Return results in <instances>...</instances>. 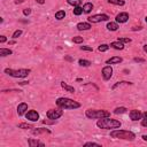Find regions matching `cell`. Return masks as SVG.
I'll return each instance as SVG.
<instances>
[{
    "label": "cell",
    "instance_id": "43",
    "mask_svg": "<svg viewBox=\"0 0 147 147\" xmlns=\"http://www.w3.org/2000/svg\"><path fill=\"white\" fill-rule=\"evenodd\" d=\"M24 0H16L15 1V3H21V2H23Z\"/></svg>",
    "mask_w": 147,
    "mask_h": 147
},
{
    "label": "cell",
    "instance_id": "38",
    "mask_svg": "<svg viewBox=\"0 0 147 147\" xmlns=\"http://www.w3.org/2000/svg\"><path fill=\"white\" fill-rule=\"evenodd\" d=\"M133 61H135V62H140V63L145 62L144 59H140V57H135V59H133Z\"/></svg>",
    "mask_w": 147,
    "mask_h": 147
},
{
    "label": "cell",
    "instance_id": "37",
    "mask_svg": "<svg viewBox=\"0 0 147 147\" xmlns=\"http://www.w3.org/2000/svg\"><path fill=\"white\" fill-rule=\"evenodd\" d=\"M30 13H31V9L30 8L23 9V14H24V15H30Z\"/></svg>",
    "mask_w": 147,
    "mask_h": 147
},
{
    "label": "cell",
    "instance_id": "13",
    "mask_svg": "<svg viewBox=\"0 0 147 147\" xmlns=\"http://www.w3.org/2000/svg\"><path fill=\"white\" fill-rule=\"evenodd\" d=\"M77 29L79 31H83V30H90L91 29V24L90 23H86V22H81V23L77 24Z\"/></svg>",
    "mask_w": 147,
    "mask_h": 147
},
{
    "label": "cell",
    "instance_id": "34",
    "mask_svg": "<svg viewBox=\"0 0 147 147\" xmlns=\"http://www.w3.org/2000/svg\"><path fill=\"white\" fill-rule=\"evenodd\" d=\"M81 49L82 51H87V52H92L93 48L90 47V46H81Z\"/></svg>",
    "mask_w": 147,
    "mask_h": 147
},
{
    "label": "cell",
    "instance_id": "26",
    "mask_svg": "<svg viewBox=\"0 0 147 147\" xmlns=\"http://www.w3.org/2000/svg\"><path fill=\"white\" fill-rule=\"evenodd\" d=\"M67 2L69 3V5H71V6L76 7V6H79L82 2V0H67Z\"/></svg>",
    "mask_w": 147,
    "mask_h": 147
},
{
    "label": "cell",
    "instance_id": "25",
    "mask_svg": "<svg viewBox=\"0 0 147 147\" xmlns=\"http://www.w3.org/2000/svg\"><path fill=\"white\" fill-rule=\"evenodd\" d=\"M83 12H84V10H83V7H81V6H76L75 8H74V14L77 16H79Z\"/></svg>",
    "mask_w": 147,
    "mask_h": 147
},
{
    "label": "cell",
    "instance_id": "42",
    "mask_svg": "<svg viewBox=\"0 0 147 147\" xmlns=\"http://www.w3.org/2000/svg\"><path fill=\"white\" fill-rule=\"evenodd\" d=\"M66 60H67V61H72V59H71L70 56H66Z\"/></svg>",
    "mask_w": 147,
    "mask_h": 147
},
{
    "label": "cell",
    "instance_id": "16",
    "mask_svg": "<svg viewBox=\"0 0 147 147\" xmlns=\"http://www.w3.org/2000/svg\"><path fill=\"white\" fill-rule=\"evenodd\" d=\"M107 29L109 31H116L118 29V24H117V22H109L107 24Z\"/></svg>",
    "mask_w": 147,
    "mask_h": 147
},
{
    "label": "cell",
    "instance_id": "20",
    "mask_svg": "<svg viewBox=\"0 0 147 147\" xmlns=\"http://www.w3.org/2000/svg\"><path fill=\"white\" fill-rule=\"evenodd\" d=\"M61 86H62L64 90L68 91V92H70V93H74V92H75V89H74L72 86H69L68 84H66L64 82H61Z\"/></svg>",
    "mask_w": 147,
    "mask_h": 147
},
{
    "label": "cell",
    "instance_id": "30",
    "mask_svg": "<svg viewBox=\"0 0 147 147\" xmlns=\"http://www.w3.org/2000/svg\"><path fill=\"white\" fill-rule=\"evenodd\" d=\"M18 128H20V129H32V126H31L30 124H28V123L18 124Z\"/></svg>",
    "mask_w": 147,
    "mask_h": 147
},
{
    "label": "cell",
    "instance_id": "33",
    "mask_svg": "<svg viewBox=\"0 0 147 147\" xmlns=\"http://www.w3.org/2000/svg\"><path fill=\"white\" fill-rule=\"evenodd\" d=\"M21 35H22V30H16L15 32L13 33V36H12V37H13L14 39H16V38H18V37L21 36Z\"/></svg>",
    "mask_w": 147,
    "mask_h": 147
},
{
    "label": "cell",
    "instance_id": "47",
    "mask_svg": "<svg viewBox=\"0 0 147 147\" xmlns=\"http://www.w3.org/2000/svg\"><path fill=\"white\" fill-rule=\"evenodd\" d=\"M145 21H146V23H147V16H146V18H145Z\"/></svg>",
    "mask_w": 147,
    "mask_h": 147
},
{
    "label": "cell",
    "instance_id": "3",
    "mask_svg": "<svg viewBox=\"0 0 147 147\" xmlns=\"http://www.w3.org/2000/svg\"><path fill=\"white\" fill-rule=\"evenodd\" d=\"M110 137L111 138H117V139H124V140H135L136 135L131 131L115 129L110 132Z\"/></svg>",
    "mask_w": 147,
    "mask_h": 147
},
{
    "label": "cell",
    "instance_id": "19",
    "mask_svg": "<svg viewBox=\"0 0 147 147\" xmlns=\"http://www.w3.org/2000/svg\"><path fill=\"white\" fill-rule=\"evenodd\" d=\"M92 9H93V5L91 2H86L84 6H83V10H84V13H86V14H89Z\"/></svg>",
    "mask_w": 147,
    "mask_h": 147
},
{
    "label": "cell",
    "instance_id": "44",
    "mask_svg": "<svg viewBox=\"0 0 147 147\" xmlns=\"http://www.w3.org/2000/svg\"><path fill=\"white\" fill-rule=\"evenodd\" d=\"M143 139H144L145 141H147V135H144V136H143Z\"/></svg>",
    "mask_w": 147,
    "mask_h": 147
},
{
    "label": "cell",
    "instance_id": "21",
    "mask_svg": "<svg viewBox=\"0 0 147 147\" xmlns=\"http://www.w3.org/2000/svg\"><path fill=\"white\" fill-rule=\"evenodd\" d=\"M64 16H66V12L64 10H59V12L55 13V18L56 20H62V18H64Z\"/></svg>",
    "mask_w": 147,
    "mask_h": 147
},
{
    "label": "cell",
    "instance_id": "29",
    "mask_svg": "<svg viewBox=\"0 0 147 147\" xmlns=\"http://www.w3.org/2000/svg\"><path fill=\"white\" fill-rule=\"evenodd\" d=\"M108 48H109V45H107V44H102V45H100L99 47H98V49H99L100 52H106V51H108Z\"/></svg>",
    "mask_w": 147,
    "mask_h": 147
},
{
    "label": "cell",
    "instance_id": "17",
    "mask_svg": "<svg viewBox=\"0 0 147 147\" xmlns=\"http://www.w3.org/2000/svg\"><path fill=\"white\" fill-rule=\"evenodd\" d=\"M13 54V51L9 48H0V56H7Z\"/></svg>",
    "mask_w": 147,
    "mask_h": 147
},
{
    "label": "cell",
    "instance_id": "8",
    "mask_svg": "<svg viewBox=\"0 0 147 147\" xmlns=\"http://www.w3.org/2000/svg\"><path fill=\"white\" fill-rule=\"evenodd\" d=\"M113 76V68L110 66H106L102 68V77L105 81L110 79V77Z\"/></svg>",
    "mask_w": 147,
    "mask_h": 147
},
{
    "label": "cell",
    "instance_id": "22",
    "mask_svg": "<svg viewBox=\"0 0 147 147\" xmlns=\"http://www.w3.org/2000/svg\"><path fill=\"white\" fill-rule=\"evenodd\" d=\"M43 132H47V133H51V131L48 129H33L32 130V133L33 135H39V133H43Z\"/></svg>",
    "mask_w": 147,
    "mask_h": 147
},
{
    "label": "cell",
    "instance_id": "39",
    "mask_svg": "<svg viewBox=\"0 0 147 147\" xmlns=\"http://www.w3.org/2000/svg\"><path fill=\"white\" fill-rule=\"evenodd\" d=\"M5 42H6V37H5V36H0V43L3 44Z\"/></svg>",
    "mask_w": 147,
    "mask_h": 147
},
{
    "label": "cell",
    "instance_id": "28",
    "mask_svg": "<svg viewBox=\"0 0 147 147\" xmlns=\"http://www.w3.org/2000/svg\"><path fill=\"white\" fill-rule=\"evenodd\" d=\"M78 63H79L82 67H89V66H91L90 61H89V60H84V59H81V60L78 61Z\"/></svg>",
    "mask_w": 147,
    "mask_h": 147
},
{
    "label": "cell",
    "instance_id": "27",
    "mask_svg": "<svg viewBox=\"0 0 147 147\" xmlns=\"http://www.w3.org/2000/svg\"><path fill=\"white\" fill-rule=\"evenodd\" d=\"M141 125L147 128V111H145L143 114V117H141Z\"/></svg>",
    "mask_w": 147,
    "mask_h": 147
},
{
    "label": "cell",
    "instance_id": "10",
    "mask_svg": "<svg viewBox=\"0 0 147 147\" xmlns=\"http://www.w3.org/2000/svg\"><path fill=\"white\" fill-rule=\"evenodd\" d=\"M128 20H129V14L125 13V12L120 13V14L116 16V22L117 23H125Z\"/></svg>",
    "mask_w": 147,
    "mask_h": 147
},
{
    "label": "cell",
    "instance_id": "31",
    "mask_svg": "<svg viewBox=\"0 0 147 147\" xmlns=\"http://www.w3.org/2000/svg\"><path fill=\"white\" fill-rule=\"evenodd\" d=\"M123 84H129V85H131V83H130V82H118V83H117V84H115L114 86L111 87V89H113V90H115L116 87L121 86V85H123Z\"/></svg>",
    "mask_w": 147,
    "mask_h": 147
},
{
    "label": "cell",
    "instance_id": "36",
    "mask_svg": "<svg viewBox=\"0 0 147 147\" xmlns=\"http://www.w3.org/2000/svg\"><path fill=\"white\" fill-rule=\"evenodd\" d=\"M118 40H120V42H122V43H130L131 42V39L130 38H123V37H118Z\"/></svg>",
    "mask_w": 147,
    "mask_h": 147
},
{
    "label": "cell",
    "instance_id": "35",
    "mask_svg": "<svg viewBox=\"0 0 147 147\" xmlns=\"http://www.w3.org/2000/svg\"><path fill=\"white\" fill-rule=\"evenodd\" d=\"M84 146L86 147V146H98V147H101V145L100 144H97V143H86V144H84Z\"/></svg>",
    "mask_w": 147,
    "mask_h": 147
},
{
    "label": "cell",
    "instance_id": "14",
    "mask_svg": "<svg viewBox=\"0 0 147 147\" xmlns=\"http://www.w3.org/2000/svg\"><path fill=\"white\" fill-rule=\"evenodd\" d=\"M123 61V59L122 57H120V56H113V57H110L109 60H107V64H115V63H121Z\"/></svg>",
    "mask_w": 147,
    "mask_h": 147
},
{
    "label": "cell",
    "instance_id": "1",
    "mask_svg": "<svg viewBox=\"0 0 147 147\" xmlns=\"http://www.w3.org/2000/svg\"><path fill=\"white\" fill-rule=\"evenodd\" d=\"M122 123L117 120H113L110 117H103V118H100L98 122H97V126L100 128V129H118L121 128Z\"/></svg>",
    "mask_w": 147,
    "mask_h": 147
},
{
    "label": "cell",
    "instance_id": "12",
    "mask_svg": "<svg viewBox=\"0 0 147 147\" xmlns=\"http://www.w3.org/2000/svg\"><path fill=\"white\" fill-rule=\"evenodd\" d=\"M25 110H28V105L25 102H22V103H20V105L17 106V114L20 115V116L23 115L24 113H25Z\"/></svg>",
    "mask_w": 147,
    "mask_h": 147
},
{
    "label": "cell",
    "instance_id": "40",
    "mask_svg": "<svg viewBox=\"0 0 147 147\" xmlns=\"http://www.w3.org/2000/svg\"><path fill=\"white\" fill-rule=\"evenodd\" d=\"M2 92H20V90H3Z\"/></svg>",
    "mask_w": 147,
    "mask_h": 147
},
{
    "label": "cell",
    "instance_id": "24",
    "mask_svg": "<svg viewBox=\"0 0 147 147\" xmlns=\"http://www.w3.org/2000/svg\"><path fill=\"white\" fill-rule=\"evenodd\" d=\"M108 2L111 3V5H117V6H123L125 3L123 0H108Z\"/></svg>",
    "mask_w": 147,
    "mask_h": 147
},
{
    "label": "cell",
    "instance_id": "45",
    "mask_svg": "<svg viewBox=\"0 0 147 147\" xmlns=\"http://www.w3.org/2000/svg\"><path fill=\"white\" fill-rule=\"evenodd\" d=\"M28 83H29V82H21L20 84H21V85H25V84H28Z\"/></svg>",
    "mask_w": 147,
    "mask_h": 147
},
{
    "label": "cell",
    "instance_id": "23",
    "mask_svg": "<svg viewBox=\"0 0 147 147\" xmlns=\"http://www.w3.org/2000/svg\"><path fill=\"white\" fill-rule=\"evenodd\" d=\"M126 111H128V109H126L125 107H117V108L114 109L115 114H124V113H126Z\"/></svg>",
    "mask_w": 147,
    "mask_h": 147
},
{
    "label": "cell",
    "instance_id": "46",
    "mask_svg": "<svg viewBox=\"0 0 147 147\" xmlns=\"http://www.w3.org/2000/svg\"><path fill=\"white\" fill-rule=\"evenodd\" d=\"M144 52H145V53H147V45L144 46Z\"/></svg>",
    "mask_w": 147,
    "mask_h": 147
},
{
    "label": "cell",
    "instance_id": "7",
    "mask_svg": "<svg viewBox=\"0 0 147 147\" xmlns=\"http://www.w3.org/2000/svg\"><path fill=\"white\" fill-rule=\"evenodd\" d=\"M61 109H51V110H48L47 111V117L49 118V120H53V121L60 118L63 114V110H61Z\"/></svg>",
    "mask_w": 147,
    "mask_h": 147
},
{
    "label": "cell",
    "instance_id": "4",
    "mask_svg": "<svg viewBox=\"0 0 147 147\" xmlns=\"http://www.w3.org/2000/svg\"><path fill=\"white\" fill-rule=\"evenodd\" d=\"M85 115H86L87 118H91V120H94V118H103V117H109L110 116V113L107 110H96V109H87L85 111Z\"/></svg>",
    "mask_w": 147,
    "mask_h": 147
},
{
    "label": "cell",
    "instance_id": "41",
    "mask_svg": "<svg viewBox=\"0 0 147 147\" xmlns=\"http://www.w3.org/2000/svg\"><path fill=\"white\" fill-rule=\"evenodd\" d=\"M37 2L38 3H40V5H43V3H45V1H44V0H36Z\"/></svg>",
    "mask_w": 147,
    "mask_h": 147
},
{
    "label": "cell",
    "instance_id": "18",
    "mask_svg": "<svg viewBox=\"0 0 147 147\" xmlns=\"http://www.w3.org/2000/svg\"><path fill=\"white\" fill-rule=\"evenodd\" d=\"M29 145L31 147H35V146H44V143L39 140H35V139H29Z\"/></svg>",
    "mask_w": 147,
    "mask_h": 147
},
{
    "label": "cell",
    "instance_id": "11",
    "mask_svg": "<svg viewBox=\"0 0 147 147\" xmlns=\"http://www.w3.org/2000/svg\"><path fill=\"white\" fill-rule=\"evenodd\" d=\"M141 117H143V114L140 113V110H131L130 111V118L132 121H138V120H141Z\"/></svg>",
    "mask_w": 147,
    "mask_h": 147
},
{
    "label": "cell",
    "instance_id": "6",
    "mask_svg": "<svg viewBox=\"0 0 147 147\" xmlns=\"http://www.w3.org/2000/svg\"><path fill=\"white\" fill-rule=\"evenodd\" d=\"M87 20H89L90 23H99V22H101V21H108L109 16L106 15V14H97V15L90 16Z\"/></svg>",
    "mask_w": 147,
    "mask_h": 147
},
{
    "label": "cell",
    "instance_id": "15",
    "mask_svg": "<svg viewBox=\"0 0 147 147\" xmlns=\"http://www.w3.org/2000/svg\"><path fill=\"white\" fill-rule=\"evenodd\" d=\"M110 47L115 48V49H123L124 48V44L120 40H117V42H113L110 44Z\"/></svg>",
    "mask_w": 147,
    "mask_h": 147
},
{
    "label": "cell",
    "instance_id": "32",
    "mask_svg": "<svg viewBox=\"0 0 147 147\" xmlns=\"http://www.w3.org/2000/svg\"><path fill=\"white\" fill-rule=\"evenodd\" d=\"M72 42L75 44H81V43H83V37H74Z\"/></svg>",
    "mask_w": 147,
    "mask_h": 147
},
{
    "label": "cell",
    "instance_id": "5",
    "mask_svg": "<svg viewBox=\"0 0 147 147\" xmlns=\"http://www.w3.org/2000/svg\"><path fill=\"white\" fill-rule=\"evenodd\" d=\"M5 74L12 76L15 78H24L30 74V69H18V70H13V69H5Z\"/></svg>",
    "mask_w": 147,
    "mask_h": 147
},
{
    "label": "cell",
    "instance_id": "9",
    "mask_svg": "<svg viewBox=\"0 0 147 147\" xmlns=\"http://www.w3.org/2000/svg\"><path fill=\"white\" fill-rule=\"evenodd\" d=\"M25 117H27V120L31 121V122H36L39 118V114L36 110H29L27 114H25Z\"/></svg>",
    "mask_w": 147,
    "mask_h": 147
},
{
    "label": "cell",
    "instance_id": "2",
    "mask_svg": "<svg viewBox=\"0 0 147 147\" xmlns=\"http://www.w3.org/2000/svg\"><path fill=\"white\" fill-rule=\"evenodd\" d=\"M57 107H60L62 109H76L81 107V103L77 101H74L72 99L69 98H59L56 100Z\"/></svg>",
    "mask_w": 147,
    "mask_h": 147
}]
</instances>
